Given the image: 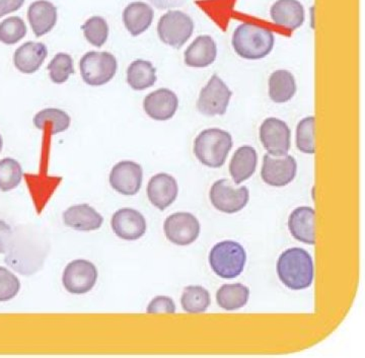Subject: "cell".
<instances>
[{
  "label": "cell",
  "instance_id": "obj_16",
  "mask_svg": "<svg viewBox=\"0 0 365 358\" xmlns=\"http://www.w3.org/2000/svg\"><path fill=\"white\" fill-rule=\"evenodd\" d=\"M179 108V98L169 88H158L146 96L143 109L155 121H168L175 116Z\"/></svg>",
  "mask_w": 365,
  "mask_h": 358
},
{
  "label": "cell",
  "instance_id": "obj_33",
  "mask_svg": "<svg viewBox=\"0 0 365 358\" xmlns=\"http://www.w3.org/2000/svg\"><path fill=\"white\" fill-rule=\"evenodd\" d=\"M50 78L56 85L66 83L74 73L73 59L67 53H58L48 66Z\"/></svg>",
  "mask_w": 365,
  "mask_h": 358
},
{
  "label": "cell",
  "instance_id": "obj_29",
  "mask_svg": "<svg viewBox=\"0 0 365 358\" xmlns=\"http://www.w3.org/2000/svg\"><path fill=\"white\" fill-rule=\"evenodd\" d=\"M33 122L36 128L39 131H43L48 123L51 124V133L55 135V134L66 132L69 128L71 124V118L63 110L48 108V109L37 113L34 117Z\"/></svg>",
  "mask_w": 365,
  "mask_h": 358
},
{
  "label": "cell",
  "instance_id": "obj_8",
  "mask_svg": "<svg viewBox=\"0 0 365 358\" xmlns=\"http://www.w3.org/2000/svg\"><path fill=\"white\" fill-rule=\"evenodd\" d=\"M232 91L220 76H211L199 95L197 109L205 116H222L227 111Z\"/></svg>",
  "mask_w": 365,
  "mask_h": 358
},
{
  "label": "cell",
  "instance_id": "obj_6",
  "mask_svg": "<svg viewBox=\"0 0 365 358\" xmlns=\"http://www.w3.org/2000/svg\"><path fill=\"white\" fill-rule=\"evenodd\" d=\"M194 28V21L188 14L181 11H170L158 21V37L165 44L180 49L192 37Z\"/></svg>",
  "mask_w": 365,
  "mask_h": 358
},
{
  "label": "cell",
  "instance_id": "obj_17",
  "mask_svg": "<svg viewBox=\"0 0 365 358\" xmlns=\"http://www.w3.org/2000/svg\"><path fill=\"white\" fill-rule=\"evenodd\" d=\"M179 195L177 180L165 173H160L150 180L148 197L150 203L160 210H165L176 201Z\"/></svg>",
  "mask_w": 365,
  "mask_h": 358
},
{
  "label": "cell",
  "instance_id": "obj_32",
  "mask_svg": "<svg viewBox=\"0 0 365 358\" xmlns=\"http://www.w3.org/2000/svg\"><path fill=\"white\" fill-rule=\"evenodd\" d=\"M86 39L95 47H103L109 37V26L102 16H95L88 19L81 26Z\"/></svg>",
  "mask_w": 365,
  "mask_h": 358
},
{
  "label": "cell",
  "instance_id": "obj_40",
  "mask_svg": "<svg viewBox=\"0 0 365 358\" xmlns=\"http://www.w3.org/2000/svg\"><path fill=\"white\" fill-rule=\"evenodd\" d=\"M2 148H4V139H2L1 134H0V153H1Z\"/></svg>",
  "mask_w": 365,
  "mask_h": 358
},
{
  "label": "cell",
  "instance_id": "obj_38",
  "mask_svg": "<svg viewBox=\"0 0 365 358\" xmlns=\"http://www.w3.org/2000/svg\"><path fill=\"white\" fill-rule=\"evenodd\" d=\"M14 232L11 225L0 220V254H6L14 241Z\"/></svg>",
  "mask_w": 365,
  "mask_h": 358
},
{
  "label": "cell",
  "instance_id": "obj_14",
  "mask_svg": "<svg viewBox=\"0 0 365 358\" xmlns=\"http://www.w3.org/2000/svg\"><path fill=\"white\" fill-rule=\"evenodd\" d=\"M45 256L46 252L42 247L37 245L33 247L32 242L16 244L14 237L11 249L6 253V262L18 272L32 275L42 267Z\"/></svg>",
  "mask_w": 365,
  "mask_h": 358
},
{
  "label": "cell",
  "instance_id": "obj_26",
  "mask_svg": "<svg viewBox=\"0 0 365 358\" xmlns=\"http://www.w3.org/2000/svg\"><path fill=\"white\" fill-rule=\"evenodd\" d=\"M297 93L294 74L284 69L274 71L269 78V96L274 103L289 102Z\"/></svg>",
  "mask_w": 365,
  "mask_h": 358
},
{
  "label": "cell",
  "instance_id": "obj_25",
  "mask_svg": "<svg viewBox=\"0 0 365 358\" xmlns=\"http://www.w3.org/2000/svg\"><path fill=\"white\" fill-rule=\"evenodd\" d=\"M258 155L253 146L244 145L235 150L230 163V176L235 184H241L253 176L257 169Z\"/></svg>",
  "mask_w": 365,
  "mask_h": 358
},
{
  "label": "cell",
  "instance_id": "obj_1",
  "mask_svg": "<svg viewBox=\"0 0 365 358\" xmlns=\"http://www.w3.org/2000/svg\"><path fill=\"white\" fill-rule=\"evenodd\" d=\"M277 273L285 287L292 290H306L314 280L313 258L302 247L288 249L278 259Z\"/></svg>",
  "mask_w": 365,
  "mask_h": 358
},
{
  "label": "cell",
  "instance_id": "obj_2",
  "mask_svg": "<svg viewBox=\"0 0 365 358\" xmlns=\"http://www.w3.org/2000/svg\"><path fill=\"white\" fill-rule=\"evenodd\" d=\"M275 38L263 26L244 23L235 29L232 44L240 57L248 60L265 58L273 50Z\"/></svg>",
  "mask_w": 365,
  "mask_h": 358
},
{
  "label": "cell",
  "instance_id": "obj_20",
  "mask_svg": "<svg viewBox=\"0 0 365 358\" xmlns=\"http://www.w3.org/2000/svg\"><path fill=\"white\" fill-rule=\"evenodd\" d=\"M316 213L309 206H300L292 211L288 218V228L295 240L307 245L316 244L314 230Z\"/></svg>",
  "mask_w": 365,
  "mask_h": 358
},
{
  "label": "cell",
  "instance_id": "obj_12",
  "mask_svg": "<svg viewBox=\"0 0 365 358\" xmlns=\"http://www.w3.org/2000/svg\"><path fill=\"white\" fill-rule=\"evenodd\" d=\"M260 140L269 155H287L292 146V131L282 120L267 118L260 126Z\"/></svg>",
  "mask_w": 365,
  "mask_h": 358
},
{
  "label": "cell",
  "instance_id": "obj_27",
  "mask_svg": "<svg viewBox=\"0 0 365 358\" xmlns=\"http://www.w3.org/2000/svg\"><path fill=\"white\" fill-rule=\"evenodd\" d=\"M127 83L134 91H144L157 83V69L146 60L132 62L127 69Z\"/></svg>",
  "mask_w": 365,
  "mask_h": 358
},
{
  "label": "cell",
  "instance_id": "obj_35",
  "mask_svg": "<svg viewBox=\"0 0 365 358\" xmlns=\"http://www.w3.org/2000/svg\"><path fill=\"white\" fill-rule=\"evenodd\" d=\"M314 122L316 119L314 116L306 117L300 120L297 127V150L307 155H314L316 153Z\"/></svg>",
  "mask_w": 365,
  "mask_h": 358
},
{
  "label": "cell",
  "instance_id": "obj_36",
  "mask_svg": "<svg viewBox=\"0 0 365 358\" xmlns=\"http://www.w3.org/2000/svg\"><path fill=\"white\" fill-rule=\"evenodd\" d=\"M21 281L9 269L0 267V302H9L18 295Z\"/></svg>",
  "mask_w": 365,
  "mask_h": 358
},
{
  "label": "cell",
  "instance_id": "obj_23",
  "mask_svg": "<svg viewBox=\"0 0 365 358\" xmlns=\"http://www.w3.org/2000/svg\"><path fill=\"white\" fill-rule=\"evenodd\" d=\"M271 19L277 26L294 31L306 20L304 7L299 0H277L270 9Z\"/></svg>",
  "mask_w": 365,
  "mask_h": 358
},
{
  "label": "cell",
  "instance_id": "obj_34",
  "mask_svg": "<svg viewBox=\"0 0 365 358\" xmlns=\"http://www.w3.org/2000/svg\"><path fill=\"white\" fill-rule=\"evenodd\" d=\"M28 29L20 16H11L0 23V42L14 45L26 37Z\"/></svg>",
  "mask_w": 365,
  "mask_h": 358
},
{
  "label": "cell",
  "instance_id": "obj_39",
  "mask_svg": "<svg viewBox=\"0 0 365 358\" xmlns=\"http://www.w3.org/2000/svg\"><path fill=\"white\" fill-rule=\"evenodd\" d=\"M25 0H0V19L21 9Z\"/></svg>",
  "mask_w": 365,
  "mask_h": 358
},
{
  "label": "cell",
  "instance_id": "obj_19",
  "mask_svg": "<svg viewBox=\"0 0 365 358\" xmlns=\"http://www.w3.org/2000/svg\"><path fill=\"white\" fill-rule=\"evenodd\" d=\"M67 227L78 232H93L100 230L104 218L88 204L71 206L62 215Z\"/></svg>",
  "mask_w": 365,
  "mask_h": 358
},
{
  "label": "cell",
  "instance_id": "obj_21",
  "mask_svg": "<svg viewBox=\"0 0 365 358\" xmlns=\"http://www.w3.org/2000/svg\"><path fill=\"white\" fill-rule=\"evenodd\" d=\"M47 56V46L44 43L26 42L14 52V64L21 73L33 74L39 71Z\"/></svg>",
  "mask_w": 365,
  "mask_h": 358
},
{
  "label": "cell",
  "instance_id": "obj_5",
  "mask_svg": "<svg viewBox=\"0 0 365 358\" xmlns=\"http://www.w3.org/2000/svg\"><path fill=\"white\" fill-rule=\"evenodd\" d=\"M81 78L86 85L101 86L111 81L116 76V57L109 52L90 51L79 62Z\"/></svg>",
  "mask_w": 365,
  "mask_h": 358
},
{
  "label": "cell",
  "instance_id": "obj_31",
  "mask_svg": "<svg viewBox=\"0 0 365 358\" xmlns=\"http://www.w3.org/2000/svg\"><path fill=\"white\" fill-rule=\"evenodd\" d=\"M23 168L18 160L6 158L0 160V190L11 191L20 186L23 180Z\"/></svg>",
  "mask_w": 365,
  "mask_h": 358
},
{
  "label": "cell",
  "instance_id": "obj_30",
  "mask_svg": "<svg viewBox=\"0 0 365 358\" xmlns=\"http://www.w3.org/2000/svg\"><path fill=\"white\" fill-rule=\"evenodd\" d=\"M182 310L189 314H200L207 311L210 306L208 290L199 285L185 287L181 297Z\"/></svg>",
  "mask_w": 365,
  "mask_h": 358
},
{
  "label": "cell",
  "instance_id": "obj_13",
  "mask_svg": "<svg viewBox=\"0 0 365 358\" xmlns=\"http://www.w3.org/2000/svg\"><path fill=\"white\" fill-rule=\"evenodd\" d=\"M143 181V168L132 160H122L116 163L110 173V185L121 195H136L140 191Z\"/></svg>",
  "mask_w": 365,
  "mask_h": 358
},
{
  "label": "cell",
  "instance_id": "obj_11",
  "mask_svg": "<svg viewBox=\"0 0 365 358\" xmlns=\"http://www.w3.org/2000/svg\"><path fill=\"white\" fill-rule=\"evenodd\" d=\"M297 173V163L292 155H264L261 177L269 186H287L294 181Z\"/></svg>",
  "mask_w": 365,
  "mask_h": 358
},
{
  "label": "cell",
  "instance_id": "obj_37",
  "mask_svg": "<svg viewBox=\"0 0 365 358\" xmlns=\"http://www.w3.org/2000/svg\"><path fill=\"white\" fill-rule=\"evenodd\" d=\"M146 312L148 314H175L176 313V304L170 297L160 295L151 300Z\"/></svg>",
  "mask_w": 365,
  "mask_h": 358
},
{
  "label": "cell",
  "instance_id": "obj_10",
  "mask_svg": "<svg viewBox=\"0 0 365 358\" xmlns=\"http://www.w3.org/2000/svg\"><path fill=\"white\" fill-rule=\"evenodd\" d=\"M200 223L195 215L189 213H177L170 215L163 223V232L172 244L177 246H189L200 235Z\"/></svg>",
  "mask_w": 365,
  "mask_h": 358
},
{
  "label": "cell",
  "instance_id": "obj_22",
  "mask_svg": "<svg viewBox=\"0 0 365 358\" xmlns=\"http://www.w3.org/2000/svg\"><path fill=\"white\" fill-rule=\"evenodd\" d=\"M217 57V45L210 36H199L184 53L187 66L204 68L210 66Z\"/></svg>",
  "mask_w": 365,
  "mask_h": 358
},
{
  "label": "cell",
  "instance_id": "obj_9",
  "mask_svg": "<svg viewBox=\"0 0 365 358\" xmlns=\"http://www.w3.org/2000/svg\"><path fill=\"white\" fill-rule=\"evenodd\" d=\"M98 277L95 264L85 259H76L64 269L62 285L71 295H85L95 287Z\"/></svg>",
  "mask_w": 365,
  "mask_h": 358
},
{
  "label": "cell",
  "instance_id": "obj_18",
  "mask_svg": "<svg viewBox=\"0 0 365 358\" xmlns=\"http://www.w3.org/2000/svg\"><path fill=\"white\" fill-rule=\"evenodd\" d=\"M28 20L36 37L51 32L58 20L57 7L49 0H37L28 9Z\"/></svg>",
  "mask_w": 365,
  "mask_h": 358
},
{
  "label": "cell",
  "instance_id": "obj_28",
  "mask_svg": "<svg viewBox=\"0 0 365 358\" xmlns=\"http://www.w3.org/2000/svg\"><path fill=\"white\" fill-rule=\"evenodd\" d=\"M249 297V287L241 283L222 285L216 293L218 306L225 311L242 309L248 304Z\"/></svg>",
  "mask_w": 365,
  "mask_h": 358
},
{
  "label": "cell",
  "instance_id": "obj_4",
  "mask_svg": "<svg viewBox=\"0 0 365 358\" xmlns=\"http://www.w3.org/2000/svg\"><path fill=\"white\" fill-rule=\"evenodd\" d=\"M247 253L239 242H218L209 253V265L216 275L225 280H232L241 275L246 266Z\"/></svg>",
  "mask_w": 365,
  "mask_h": 358
},
{
  "label": "cell",
  "instance_id": "obj_24",
  "mask_svg": "<svg viewBox=\"0 0 365 358\" xmlns=\"http://www.w3.org/2000/svg\"><path fill=\"white\" fill-rule=\"evenodd\" d=\"M153 7L145 2L135 1L128 4L123 11V21L127 29L133 37L141 35L150 28L153 21Z\"/></svg>",
  "mask_w": 365,
  "mask_h": 358
},
{
  "label": "cell",
  "instance_id": "obj_15",
  "mask_svg": "<svg viewBox=\"0 0 365 358\" xmlns=\"http://www.w3.org/2000/svg\"><path fill=\"white\" fill-rule=\"evenodd\" d=\"M111 227L114 234L124 241H136L145 235L148 223L139 211L121 208L112 216Z\"/></svg>",
  "mask_w": 365,
  "mask_h": 358
},
{
  "label": "cell",
  "instance_id": "obj_3",
  "mask_svg": "<svg viewBox=\"0 0 365 358\" xmlns=\"http://www.w3.org/2000/svg\"><path fill=\"white\" fill-rule=\"evenodd\" d=\"M232 148V137L222 129H205L194 141L196 158L202 165L212 169H218L225 165Z\"/></svg>",
  "mask_w": 365,
  "mask_h": 358
},
{
  "label": "cell",
  "instance_id": "obj_7",
  "mask_svg": "<svg viewBox=\"0 0 365 358\" xmlns=\"http://www.w3.org/2000/svg\"><path fill=\"white\" fill-rule=\"evenodd\" d=\"M209 198L218 211L232 215L246 208L250 200V191L247 187H235L230 180L222 179L212 185Z\"/></svg>",
  "mask_w": 365,
  "mask_h": 358
}]
</instances>
